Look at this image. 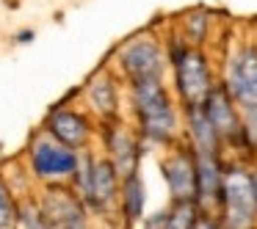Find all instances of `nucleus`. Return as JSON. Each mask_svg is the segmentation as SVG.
Listing matches in <instances>:
<instances>
[{
	"instance_id": "obj_1",
	"label": "nucleus",
	"mask_w": 257,
	"mask_h": 229,
	"mask_svg": "<svg viewBox=\"0 0 257 229\" xmlns=\"http://www.w3.org/2000/svg\"><path fill=\"white\" fill-rule=\"evenodd\" d=\"M130 113L139 135L152 146H174L183 141V108L166 80L127 83Z\"/></svg>"
},
{
	"instance_id": "obj_2",
	"label": "nucleus",
	"mask_w": 257,
	"mask_h": 229,
	"mask_svg": "<svg viewBox=\"0 0 257 229\" xmlns=\"http://www.w3.org/2000/svg\"><path fill=\"white\" fill-rule=\"evenodd\" d=\"M166 56H169V69H172V86L174 97L180 105H199L205 102L207 91L216 83L210 58L202 47L185 42L180 34L166 39Z\"/></svg>"
},
{
	"instance_id": "obj_3",
	"label": "nucleus",
	"mask_w": 257,
	"mask_h": 229,
	"mask_svg": "<svg viewBox=\"0 0 257 229\" xmlns=\"http://www.w3.org/2000/svg\"><path fill=\"white\" fill-rule=\"evenodd\" d=\"M72 188L89 207V212L105 215L119 204V190H122V177H119L116 166L111 157H94L89 152H80L78 171L72 174Z\"/></svg>"
},
{
	"instance_id": "obj_4",
	"label": "nucleus",
	"mask_w": 257,
	"mask_h": 229,
	"mask_svg": "<svg viewBox=\"0 0 257 229\" xmlns=\"http://www.w3.org/2000/svg\"><path fill=\"white\" fill-rule=\"evenodd\" d=\"M116 69L124 78V83H139V80H166L169 56L166 42H161L155 34L130 36L124 45L116 47Z\"/></svg>"
},
{
	"instance_id": "obj_5",
	"label": "nucleus",
	"mask_w": 257,
	"mask_h": 229,
	"mask_svg": "<svg viewBox=\"0 0 257 229\" xmlns=\"http://www.w3.org/2000/svg\"><path fill=\"white\" fill-rule=\"evenodd\" d=\"M218 221L229 229H257V204L251 193V177L243 163H227L224 193L218 207Z\"/></svg>"
},
{
	"instance_id": "obj_6",
	"label": "nucleus",
	"mask_w": 257,
	"mask_h": 229,
	"mask_svg": "<svg viewBox=\"0 0 257 229\" xmlns=\"http://www.w3.org/2000/svg\"><path fill=\"white\" fill-rule=\"evenodd\" d=\"M28 163H31V174L36 179H42V182H67L78 171L80 149H72V146L61 144V141L53 138L45 130L31 144Z\"/></svg>"
},
{
	"instance_id": "obj_7",
	"label": "nucleus",
	"mask_w": 257,
	"mask_h": 229,
	"mask_svg": "<svg viewBox=\"0 0 257 229\" xmlns=\"http://www.w3.org/2000/svg\"><path fill=\"white\" fill-rule=\"evenodd\" d=\"M100 138H102V146H105V155L116 166L119 177L124 179L130 174H139L141 157L147 152V141L139 135V130L124 124L122 116H116L100 122Z\"/></svg>"
},
{
	"instance_id": "obj_8",
	"label": "nucleus",
	"mask_w": 257,
	"mask_h": 229,
	"mask_svg": "<svg viewBox=\"0 0 257 229\" xmlns=\"http://www.w3.org/2000/svg\"><path fill=\"white\" fill-rule=\"evenodd\" d=\"M205 111L210 116L213 127L218 130L224 141V149L243 152V124H240V105L235 102V97L229 94V89L224 86V80L218 78L213 83V89L205 97Z\"/></svg>"
},
{
	"instance_id": "obj_9",
	"label": "nucleus",
	"mask_w": 257,
	"mask_h": 229,
	"mask_svg": "<svg viewBox=\"0 0 257 229\" xmlns=\"http://www.w3.org/2000/svg\"><path fill=\"white\" fill-rule=\"evenodd\" d=\"M221 80L238 105L257 102V42H243L229 53Z\"/></svg>"
},
{
	"instance_id": "obj_10",
	"label": "nucleus",
	"mask_w": 257,
	"mask_h": 229,
	"mask_svg": "<svg viewBox=\"0 0 257 229\" xmlns=\"http://www.w3.org/2000/svg\"><path fill=\"white\" fill-rule=\"evenodd\" d=\"M161 171L169 190V201H196V152L185 138L169 146V155L163 157Z\"/></svg>"
},
{
	"instance_id": "obj_11",
	"label": "nucleus",
	"mask_w": 257,
	"mask_h": 229,
	"mask_svg": "<svg viewBox=\"0 0 257 229\" xmlns=\"http://www.w3.org/2000/svg\"><path fill=\"white\" fill-rule=\"evenodd\" d=\"M50 229H80L89 226V207L78 196L75 188H67L64 182H47V193L42 196Z\"/></svg>"
},
{
	"instance_id": "obj_12",
	"label": "nucleus",
	"mask_w": 257,
	"mask_h": 229,
	"mask_svg": "<svg viewBox=\"0 0 257 229\" xmlns=\"http://www.w3.org/2000/svg\"><path fill=\"white\" fill-rule=\"evenodd\" d=\"M196 152V149H194ZM227 160L218 152H196V204L207 215H218Z\"/></svg>"
},
{
	"instance_id": "obj_13",
	"label": "nucleus",
	"mask_w": 257,
	"mask_h": 229,
	"mask_svg": "<svg viewBox=\"0 0 257 229\" xmlns=\"http://www.w3.org/2000/svg\"><path fill=\"white\" fill-rule=\"evenodd\" d=\"M45 130L58 138L61 144L72 146V149H86L94 133V124L86 116L83 111H75V108H53L45 119Z\"/></svg>"
},
{
	"instance_id": "obj_14",
	"label": "nucleus",
	"mask_w": 257,
	"mask_h": 229,
	"mask_svg": "<svg viewBox=\"0 0 257 229\" xmlns=\"http://www.w3.org/2000/svg\"><path fill=\"white\" fill-rule=\"evenodd\" d=\"M183 108V138L194 146L196 152H218L224 155V141L218 130L213 127L210 116H207L205 105H180Z\"/></svg>"
},
{
	"instance_id": "obj_15",
	"label": "nucleus",
	"mask_w": 257,
	"mask_h": 229,
	"mask_svg": "<svg viewBox=\"0 0 257 229\" xmlns=\"http://www.w3.org/2000/svg\"><path fill=\"white\" fill-rule=\"evenodd\" d=\"M86 102H89V108L97 113L100 122L122 116V105H119V80L108 67L97 69L89 78V83H86Z\"/></svg>"
},
{
	"instance_id": "obj_16",
	"label": "nucleus",
	"mask_w": 257,
	"mask_h": 229,
	"mask_svg": "<svg viewBox=\"0 0 257 229\" xmlns=\"http://www.w3.org/2000/svg\"><path fill=\"white\" fill-rule=\"evenodd\" d=\"M119 218H122L124 229H136L144 221L147 212V185L139 174H130L122 179V190H119Z\"/></svg>"
},
{
	"instance_id": "obj_17",
	"label": "nucleus",
	"mask_w": 257,
	"mask_h": 229,
	"mask_svg": "<svg viewBox=\"0 0 257 229\" xmlns=\"http://www.w3.org/2000/svg\"><path fill=\"white\" fill-rule=\"evenodd\" d=\"M210 25H213V14L207 9H191L180 17V36L196 47H205L207 36H210Z\"/></svg>"
},
{
	"instance_id": "obj_18",
	"label": "nucleus",
	"mask_w": 257,
	"mask_h": 229,
	"mask_svg": "<svg viewBox=\"0 0 257 229\" xmlns=\"http://www.w3.org/2000/svg\"><path fill=\"white\" fill-rule=\"evenodd\" d=\"M202 207L196 204L194 199L185 201H169L166 207V223L169 229H194V223L199 221Z\"/></svg>"
},
{
	"instance_id": "obj_19",
	"label": "nucleus",
	"mask_w": 257,
	"mask_h": 229,
	"mask_svg": "<svg viewBox=\"0 0 257 229\" xmlns=\"http://www.w3.org/2000/svg\"><path fill=\"white\" fill-rule=\"evenodd\" d=\"M240 124H243V155L257 157V102L240 105Z\"/></svg>"
},
{
	"instance_id": "obj_20",
	"label": "nucleus",
	"mask_w": 257,
	"mask_h": 229,
	"mask_svg": "<svg viewBox=\"0 0 257 229\" xmlns=\"http://www.w3.org/2000/svg\"><path fill=\"white\" fill-rule=\"evenodd\" d=\"M17 210H20V201L14 199L12 188L0 179V229L17 226Z\"/></svg>"
},
{
	"instance_id": "obj_21",
	"label": "nucleus",
	"mask_w": 257,
	"mask_h": 229,
	"mask_svg": "<svg viewBox=\"0 0 257 229\" xmlns=\"http://www.w3.org/2000/svg\"><path fill=\"white\" fill-rule=\"evenodd\" d=\"M141 229H169V223H166V210L155 212V215H147L144 221H141Z\"/></svg>"
},
{
	"instance_id": "obj_22",
	"label": "nucleus",
	"mask_w": 257,
	"mask_h": 229,
	"mask_svg": "<svg viewBox=\"0 0 257 229\" xmlns=\"http://www.w3.org/2000/svg\"><path fill=\"white\" fill-rule=\"evenodd\" d=\"M194 229H224V223L218 221V215H207V212H202L199 221L194 223Z\"/></svg>"
},
{
	"instance_id": "obj_23",
	"label": "nucleus",
	"mask_w": 257,
	"mask_h": 229,
	"mask_svg": "<svg viewBox=\"0 0 257 229\" xmlns=\"http://www.w3.org/2000/svg\"><path fill=\"white\" fill-rule=\"evenodd\" d=\"M34 31H20V34H14V42L17 45H28V42H34Z\"/></svg>"
},
{
	"instance_id": "obj_24",
	"label": "nucleus",
	"mask_w": 257,
	"mask_h": 229,
	"mask_svg": "<svg viewBox=\"0 0 257 229\" xmlns=\"http://www.w3.org/2000/svg\"><path fill=\"white\" fill-rule=\"evenodd\" d=\"M249 177H251V193H254V204H257V166L249 168Z\"/></svg>"
},
{
	"instance_id": "obj_25",
	"label": "nucleus",
	"mask_w": 257,
	"mask_h": 229,
	"mask_svg": "<svg viewBox=\"0 0 257 229\" xmlns=\"http://www.w3.org/2000/svg\"><path fill=\"white\" fill-rule=\"evenodd\" d=\"M224 229H229V226H224Z\"/></svg>"
}]
</instances>
